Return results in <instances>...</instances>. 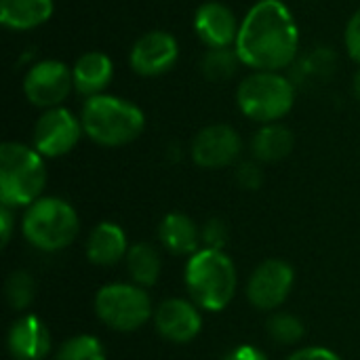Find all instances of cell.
<instances>
[{"label": "cell", "instance_id": "obj_1", "mask_svg": "<svg viewBox=\"0 0 360 360\" xmlns=\"http://www.w3.org/2000/svg\"><path fill=\"white\" fill-rule=\"evenodd\" d=\"M240 63L253 72H283L300 53V27L281 0L255 2L240 21L234 44Z\"/></svg>", "mask_w": 360, "mask_h": 360}, {"label": "cell", "instance_id": "obj_2", "mask_svg": "<svg viewBox=\"0 0 360 360\" xmlns=\"http://www.w3.org/2000/svg\"><path fill=\"white\" fill-rule=\"evenodd\" d=\"M84 135L103 148H120L135 141L146 129L139 105L114 95L89 97L80 112Z\"/></svg>", "mask_w": 360, "mask_h": 360}, {"label": "cell", "instance_id": "obj_3", "mask_svg": "<svg viewBox=\"0 0 360 360\" xmlns=\"http://www.w3.org/2000/svg\"><path fill=\"white\" fill-rule=\"evenodd\" d=\"M46 186L44 156L19 141L0 146V200L6 207H30Z\"/></svg>", "mask_w": 360, "mask_h": 360}, {"label": "cell", "instance_id": "obj_4", "mask_svg": "<svg viewBox=\"0 0 360 360\" xmlns=\"http://www.w3.org/2000/svg\"><path fill=\"white\" fill-rule=\"evenodd\" d=\"M186 287L198 308L219 312L234 300L236 268L224 251L200 249L188 259Z\"/></svg>", "mask_w": 360, "mask_h": 360}, {"label": "cell", "instance_id": "obj_5", "mask_svg": "<svg viewBox=\"0 0 360 360\" xmlns=\"http://www.w3.org/2000/svg\"><path fill=\"white\" fill-rule=\"evenodd\" d=\"M80 221L74 207L61 198L46 196L32 202L21 219L25 240L46 253L65 249L78 236Z\"/></svg>", "mask_w": 360, "mask_h": 360}, {"label": "cell", "instance_id": "obj_6", "mask_svg": "<svg viewBox=\"0 0 360 360\" xmlns=\"http://www.w3.org/2000/svg\"><path fill=\"white\" fill-rule=\"evenodd\" d=\"M240 112L262 124L285 118L295 103V84L283 72H253L236 89Z\"/></svg>", "mask_w": 360, "mask_h": 360}, {"label": "cell", "instance_id": "obj_7", "mask_svg": "<svg viewBox=\"0 0 360 360\" xmlns=\"http://www.w3.org/2000/svg\"><path fill=\"white\" fill-rule=\"evenodd\" d=\"M95 314L110 329L131 333L150 321L152 302L150 295L139 285L112 283L97 291Z\"/></svg>", "mask_w": 360, "mask_h": 360}, {"label": "cell", "instance_id": "obj_8", "mask_svg": "<svg viewBox=\"0 0 360 360\" xmlns=\"http://www.w3.org/2000/svg\"><path fill=\"white\" fill-rule=\"evenodd\" d=\"M82 133H84L82 120L74 116L68 108L59 105V108L44 110L38 116L34 124L32 141L34 148L44 158H59L70 154L78 146Z\"/></svg>", "mask_w": 360, "mask_h": 360}, {"label": "cell", "instance_id": "obj_9", "mask_svg": "<svg viewBox=\"0 0 360 360\" xmlns=\"http://www.w3.org/2000/svg\"><path fill=\"white\" fill-rule=\"evenodd\" d=\"M74 89L72 68L59 59H42L34 63L23 78L25 99L42 110L59 108Z\"/></svg>", "mask_w": 360, "mask_h": 360}, {"label": "cell", "instance_id": "obj_10", "mask_svg": "<svg viewBox=\"0 0 360 360\" xmlns=\"http://www.w3.org/2000/svg\"><path fill=\"white\" fill-rule=\"evenodd\" d=\"M179 59V44L173 34L165 30L146 32L135 40L129 53V65L135 74L152 78L162 76L175 68Z\"/></svg>", "mask_w": 360, "mask_h": 360}, {"label": "cell", "instance_id": "obj_11", "mask_svg": "<svg viewBox=\"0 0 360 360\" xmlns=\"http://www.w3.org/2000/svg\"><path fill=\"white\" fill-rule=\"evenodd\" d=\"M295 283L293 268L283 259H266L259 264L249 278L247 297L257 310H276L281 308Z\"/></svg>", "mask_w": 360, "mask_h": 360}, {"label": "cell", "instance_id": "obj_12", "mask_svg": "<svg viewBox=\"0 0 360 360\" xmlns=\"http://www.w3.org/2000/svg\"><path fill=\"white\" fill-rule=\"evenodd\" d=\"M243 150L240 135L230 124H209L192 141V160L202 169L230 167Z\"/></svg>", "mask_w": 360, "mask_h": 360}, {"label": "cell", "instance_id": "obj_13", "mask_svg": "<svg viewBox=\"0 0 360 360\" xmlns=\"http://www.w3.org/2000/svg\"><path fill=\"white\" fill-rule=\"evenodd\" d=\"M240 23L224 2H205L196 8L194 32L207 49H232L238 38Z\"/></svg>", "mask_w": 360, "mask_h": 360}, {"label": "cell", "instance_id": "obj_14", "mask_svg": "<svg viewBox=\"0 0 360 360\" xmlns=\"http://www.w3.org/2000/svg\"><path fill=\"white\" fill-rule=\"evenodd\" d=\"M154 325L160 338L171 344H188L202 329V316L196 304L173 297L158 306L154 314Z\"/></svg>", "mask_w": 360, "mask_h": 360}, {"label": "cell", "instance_id": "obj_15", "mask_svg": "<svg viewBox=\"0 0 360 360\" xmlns=\"http://www.w3.org/2000/svg\"><path fill=\"white\" fill-rule=\"evenodd\" d=\"M6 348L15 360H44L51 350V333L38 316L25 314L11 325Z\"/></svg>", "mask_w": 360, "mask_h": 360}, {"label": "cell", "instance_id": "obj_16", "mask_svg": "<svg viewBox=\"0 0 360 360\" xmlns=\"http://www.w3.org/2000/svg\"><path fill=\"white\" fill-rule=\"evenodd\" d=\"M72 78H74V91L78 95L95 97L103 95V91L110 86L114 78V63L112 59L101 51H89L76 59L72 65Z\"/></svg>", "mask_w": 360, "mask_h": 360}, {"label": "cell", "instance_id": "obj_17", "mask_svg": "<svg viewBox=\"0 0 360 360\" xmlns=\"http://www.w3.org/2000/svg\"><path fill=\"white\" fill-rule=\"evenodd\" d=\"M127 245V234L118 224L112 221H101L99 226L93 228L86 240V257L95 266H116L122 257L129 253Z\"/></svg>", "mask_w": 360, "mask_h": 360}, {"label": "cell", "instance_id": "obj_18", "mask_svg": "<svg viewBox=\"0 0 360 360\" xmlns=\"http://www.w3.org/2000/svg\"><path fill=\"white\" fill-rule=\"evenodd\" d=\"M55 13L53 0H0V23L15 32L44 25Z\"/></svg>", "mask_w": 360, "mask_h": 360}, {"label": "cell", "instance_id": "obj_19", "mask_svg": "<svg viewBox=\"0 0 360 360\" xmlns=\"http://www.w3.org/2000/svg\"><path fill=\"white\" fill-rule=\"evenodd\" d=\"M158 238L173 255H196L202 232L184 213H169L158 226Z\"/></svg>", "mask_w": 360, "mask_h": 360}, {"label": "cell", "instance_id": "obj_20", "mask_svg": "<svg viewBox=\"0 0 360 360\" xmlns=\"http://www.w3.org/2000/svg\"><path fill=\"white\" fill-rule=\"evenodd\" d=\"M293 133L281 124V122H272V124H264L251 139V152L255 156V160L259 162H278L283 158H287L293 150Z\"/></svg>", "mask_w": 360, "mask_h": 360}, {"label": "cell", "instance_id": "obj_21", "mask_svg": "<svg viewBox=\"0 0 360 360\" xmlns=\"http://www.w3.org/2000/svg\"><path fill=\"white\" fill-rule=\"evenodd\" d=\"M160 255L148 243H137L127 253V270L133 278V285L152 287L160 276Z\"/></svg>", "mask_w": 360, "mask_h": 360}, {"label": "cell", "instance_id": "obj_22", "mask_svg": "<svg viewBox=\"0 0 360 360\" xmlns=\"http://www.w3.org/2000/svg\"><path fill=\"white\" fill-rule=\"evenodd\" d=\"M240 63V57L236 53V49H209L200 61V70L205 74V78H209L211 82H224L228 78H232L236 74Z\"/></svg>", "mask_w": 360, "mask_h": 360}, {"label": "cell", "instance_id": "obj_23", "mask_svg": "<svg viewBox=\"0 0 360 360\" xmlns=\"http://www.w3.org/2000/svg\"><path fill=\"white\" fill-rule=\"evenodd\" d=\"M55 360H105V350L95 335H76L59 346Z\"/></svg>", "mask_w": 360, "mask_h": 360}, {"label": "cell", "instance_id": "obj_24", "mask_svg": "<svg viewBox=\"0 0 360 360\" xmlns=\"http://www.w3.org/2000/svg\"><path fill=\"white\" fill-rule=\"evenodd\" d=\"M4 295L13 310H25L36 297V283L27 272H15L4 285Z\"/></svg>", "mask_w": 360, "mask_h": 360}, {"label": "cell", "instance_id": "obj_25", "mask_svg": "<svg viewBox=\"0 0 360 360\" xmlns=\"http://www.w3.org/2000/svg\"><path fill=\"white\" fill-rule=\"evenodd\" d=\"M304 333H306V329H304L302 321L297 316H293V314L276 312L268 321V335L276 344H283V346L297 344L304 338Z\"/></svg>", "mask_w": 360, "mask_h": 360}, {"label": "cell", "instance_id": "obj_26", "mask_svg": "<svg viewBox=\"0 0 360 360\" xmlns=\"http://www.w3.org/2000/svg\"><path fill=\"white\" fill-rule=\"evenodd\" d=\"M202 240H205V249H217L224 251L226 243H228V228L221 219H211L205 228H202Z\"/></svg>", "mask_w": 360, "mask_h": 360}, {"label": "cell", "instance_id": "obj_27", "mask_svg": "<svg viewBox=\"0 0 360 360\" xmlns=\"http://www.w3.org/2000/svg\"><path fill=\"white\" fill-rule=\"evenodd\" d=\"M344 42H346V51H348L350 59H354L360 65V8L348 19Z\"/></svg>", "mask_w": 360, "mask_h": 360}, {"label": "cell", "instance_id": "obj_28", "mask_svg": "<svg viewBox=\"0 0 360 360\" xmlns=\"http://www.w3.org/2000/svg\"><path fill=\"white\" fill-rule=\"evenodd\" d=\"M236 181L247 190H257L264 181V173L257 162H240L236 169Z\"/></svg>", "mask_w": 360, "mask_h": 360}, {"label": "cell", "instance_id": "obj_29", "mask_svg": "<svg viewBox=\"0 0 360 360\" xmlns=\"http://www.w3.org/2000/svg\"><path fill=\"white\" fill-rule=\"evenodd\" d=\"M289 360H342L335 352L327 350V348H304L297 350L295 354H291Z\"/></svg>", "mask_w": 360, "mask_h": 360}, {"label": "cell", "instance_id": "obj_30", "mask_svg": "<svg viewBox=\"0 0 360 360\" xmlns=\"http://www.w3.org/2000/svg\"><path fill=\"white\" fill-rule=\"evenodd\" d=\"M226 360H268L266 359V354L259 350V348H255V346H238V348H234Z\"/></svg>", "mask_w": 360, "mask_h": 360}, {"label": "cell", "instance_id": "obj_31", "mask_svg": "<svg viewBox=\"0 0 360 360\" xmlns=\"http://www.w3.org/2000/svg\"><path fill=\"white\" fill-rule=\"evenodd\" d=\"M0 234H2V247H6L13 234V213H11V207L6 205H2L0 209Z\"/></svg>", "mask_w": 360, "mask_h": 360}, {"label": "cell", "instance_id": "obj_32", "mask_svg": "<svg viewBox=\"0 0 360 360\" xmlns=\"http://www.w3.org/2000/svg\"><path fill=\"white\" fill-rule=\"evenodd\" d=\"M352 91H354V97L359 99L360 103V70L354 74V78H352Z\"/></svg>", "mask_w": 360, "mask_h": 360}]
</instances>
